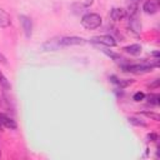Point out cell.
I'll use <instances>...</instances> for the list:
<instances>
[{
	"label": "cell",
	"mask_w": 160,
	"mask_h": 160,
	"mask_svg": "<svg viewBox=\"0 0 160 160\" xmlns=\"http://www.w3.org/2000/svg\"><path fill=\"white\" fill-rule=\"evenodd\" d=\"M0 64H2V65H6L8 64V59L5 58V55L2 52H0Z\"/></svg>",
	"instance_id": "cell-20"
},
{
	"label": "cell",
	"mask_w": 160,
	"mask_h": 160,
	"mask_svg": "<svg viewBox=\"0 0 160 160\" xmlns=\"http://www.w3.org/2000/svg\"><path fill=\"white\" fill-rule=\"evenodd\" d=\"M109 80H110L112 84H115L118 88H120V89H124V88L129 86V85L132 82V80H129V79H119V78L115 76V75L109 76Z\"/></svg>",
	"instance_id": "cell-10"
},
{
	"label": "cell",
	"mask_w": 160,
	"mask_h": 160,
	"mask_svg": "<svg viewBox=\"0 0 160 160\" xmlns=\"http://www.w3.org/2000/svg\"><path fill=\"white\" fill-rule=\"evenodd\" d=\"M101 51L106 55V56H109L110 59H112L114 61H119V62H121V64H124V62H126V59H124L120 54H118V52H115V51H112V50H109V49H101Z\"/></svg>",
	"instance_id": "cell-12"
},
{
	"label": "cell",
	"mask_w": 160,
	"mask_h": 160,
	"mask_svg": "<svg viewBox=\"0 0 160 160\" xmlns=\"http://www.w3.org/2000/svg\"><path fill=\"white\" fill-rule=\"evenodd\" d=\"M0 128H1V124H0Z\"/></svg>",
	"instance_id": "cell-23"
},
{
	"label": "cell",
	"mask_w": 160,
	"mask_h": 160,
	"mask_svg": "<svg viewBox=\"0 0 160 160\" xmlns=\"http://www.w3.org/2000/svg\"><path fill=\"white\" fill-rule=\"evenodd\" d=\"M90 44H94V45H104V46H109V48H112L116 45V40L112 35H96V36H92L89 39Z\"/></svg>",
	"instance_id": "cell-4"
},
{
	"label": "cell",
	"mask_w": 160,
	"mask_h": 160,
	"mask_svg": "<svg viewBox=\"0 0 160 160\" xmlns=\"http://www.w3.org/2000/svg\"><path fill=\"white\" fill-rule=\"evenodd\" d=\"M138 10H139V0H129V2H128V10H126L128 16L136 15L138 14Z\"/></svg>",
	"instance_id": "cell-14"
},
{
	"label": "cell",
	"mask_w": 160,
	"mask_h": 160,
	"mask_svg": "<svg viewBox=\"0 0 160 160\" xmlns=\"http://www.w3.org/2000/svg\"><path fill=\"white\" fill-rule=\"evenodd\" d=\"M0 124H1V126L8 128V129H16V128H18L15 120L11 119L10 116L2 114V112H0Z\"/></svg>",
	"instance_id": "cell-9"
},
{
	"label": "cell",
	"mask_w": 160,
	"mask_h": 160,
	"mask_svg": "<svg viewBox=\"0 0 160 160\" xmlns=\"http://www.w3.org/2000/svg\"><path fill=\"white\" fill-rule=\"evenodd\" d=\"M159 8H160V1L159 0H146L142 5V10L145 14H149V15H154L159 11Z\"/></svg>",
	"instance_id": "cell-6"
},
{
	"label": "cell",
	"mask_w": 160,
	"mask_h": 160,
	"mask_svg": "<svg viewBox=\"0 0 160 160\" xmlns=\"http://www.w3.org/2000/svg\"><path fill=\"white\" fill-rule=\"evenodd\" d=\"M82 28L88 30H95L101 25V16L96 12H88L80 20Z\"/></svg>",
	"instance_id": "cell-3"
},
{
	"label": "cell",
	"mask_w": 160,
	"mask_h": 160,
	"mask_svg": "<svg viewBox=\"0 0 160 160\" xmlns=\"http://www.w3.org/2000/svg\"><path fill=\"white\" fill-rule=\"evenodd\" d=\"M11 25V18L10 15L0 8V28H8Z\"/></svg>",
	"instance_id": "cell-13"
},
{
	"label": "cell",
	"mask_w": 160,
	"mask_h": 160,
	"mask_svg": "<svg viewBox=\"0 0 160 160\" xmlns=\"http://www.w3.org/2000/svg\"><path fill=\"white\" fill-rule=\"evenodd\" d=\"M0 86L2 88V89H5V90H10L11 89V85H10V82H9V80L6 79V76L0 71Z\"/></svg>",
	"instance_id": "cell-17"
},
{
	"label": "cell",
	"mask_w": 160,
	"mask_h": 160,
	"mask_svg": "<svg viewBox=\"0 0 160 160\" xmlns=\"http://www.w3.org/2000/svg\"><path fill=\"white\" fill-rule=\"evenodd\" d=\"M19 21H20V25L22 28V31H24L25 36L28 39H30L31 35H32V21H31V19L26 15H19Z\"/></svg>",
	"instance_id": "cell-5"
},
{
	"label": "cell",
	"mask_w": 160,
	"mask_h": 160,
	"mask_svg": "<svg viewBox=\"0 0 160 160\" xmlns=\"http://www.w3.org/2000/svg\"><path fill=\"white\" fill-rule=\"evenodd\" d=\"M129 29H130L131 32L135 34V35H139V34H140V30H141V22H140V20L138 19L136 15L129 16Z\"/></svg>",
	"instance_id": "cell-7"
},
{
	"label": "cell",
	"mask_w": 160,
	"mask_h": 160,
	"mask_svg": "<svg viewBox=\"0 0 160 160\" xmlns=\"http://www.w3.org/2000/svg\"><path fill=\"white\" fill-rule=\"evenodd\" d=\"M148 139H150V141H156L158 140V135L154 134V132H151V134L148 135Z\"/></svg>",
	"instance_id": "cell-21"
},
{
	"label": "cell",
	"mask_w": 160,
	"mask_h": 160,
	"mask_svg": "<svg viewBox=\"0 0 160 160\" xmlns=\"http://www.w3.org/2000/svg\"><path fill=\"white\" fill-rule=\"evenodd\" d=\"M86 42L88 40L81 36H58L45 41L41 45V48L45 51H55V50H59L60 48L79 46V45L81 46V45H85Z\"/></svg>",
	"instance_id": "cell-1"
},
{
	"label": "cell",
	"mask_w": 160,
	"mask_h": 160,
	"mask_svg": "<svg viewBox=\"0 0 160 160\" xmlns=\"http://www.w3.org/2000/svg\"><path fill=\"white\" fill-rule=\"evenodd\" d=\"M132 99H134L135 101H141V100H144V99H145V94H144L142 91H136V92L134 94Z\"/></svg>",
	"instance_id": "cell-18"
},
{
	"label": "cell",
	"mask_w": 160,
	"mask_h": 160,
	"mask_svg": "<svg viewBox=\"0 0 160 160\" xmlns=\"http://www.w3.org/2000/svg\"><path fill=\"white\" fill-rule=\"evenodd\" d=\"M122 50H124L125 52L130 54V55L138 56V55H140V54H141L142 48H141V45H140V44H131V45L124 46V48H122Z\"/></svg>",
	"instance_id": "cell-11"
},
{
	"label": "cell",
	"mask_w": 160,
	"mask_h": 160,
	"mask_svg": "<svg viewBox=\"0 0 160 160\" xmlns=\"http://www.w3.org/2000/svg\"><path fill=\"white\" fill-rule=\"evenodd\" d=\"M145 98H146L148 102L151 104V105L158 106V105L160 104V96H159V94H149V95L145 96Z\"/></svg>",
	"instance_id": "cell-16"
},
{
	"label": "cell",
	"mask_w": 160,
	"mask_h": 160,
	"mask_svg": "<svg viewBox=\"0 0 160 160\" xmlns=\"http://www.w3.org/2000/svg\"><path fill=\"white\" fill-rule=\"evenodd\" d=\"M159 65V59H155V61L149 62V61H142L139 64H129V62H124L121 64V69L126 72H132V74H145V72H150L152 71L155 68H158Z\"/></svg>",
	"instance_id": "cell-2"
},
{
	"label": "cell",
	"mask_w": 160,
	"mask_h": 160,
	"mask_svg": "<svg viewBox=\"0 0 160 160\" xmlns=\"http://www.w3.org/2000/svg\"><path fill=\"white\" fill-rule=\"evenodd\" d=\"M125 16H128V14H126V10L122 9V8H112L111 11H110V18L114 21H120Z\"/></svg>",
	"instance_id": "cell-8"
},
{
	"label": "cell",
	"mask_w": 160,
	"mask_h": 160,
	"mask_svg": "<svg viewBox=\"0 0 160 160\" xmlns=\"http://www.w3.org/2000/svg\"><path fill=\"white\" fill-rule=\"evenodd\" d=\"M159 81H160L159 79H155V80H154V82H152V84H150L149 86H150L151 89H156V88L159 86Z\"/></svg>",
	"instance_id": "cell-22"
},
{
	"label": "cell",
	"mask_w": 160,
	"mask_h": 160,
	"mask_svg": "<svg viewBox=\"0 0 160 160\" xmlns=\"http://www.w3.org/2000/svg\"><path fill=\"white\" fill-rule=\"evenodd\" d=\"M128 121L131 124V125H134V126H142V128H145V126H148V124L144 121V120H141V119H139V118H134V116H129L128 118Z\"/></svg>",
	"instance_id": "cell-15"
},
{
	"label": "cell",
	"mask_w": 160,
	"mask_h": 160,
	"mask_svg": "<svg viewBox=\"0 0 160 160\" xmlns=\"http://www.w3.org/2000/svg\"><path fill=\"white\" fill-rule=\"evenodd\" d=\"M141 114H144V115H146L148 118H151V119H154V120L159 121V115H158L156 112H151V111H142Z\"/></svg>",
	"instance_id": "cell-19"
}]
</instances>
